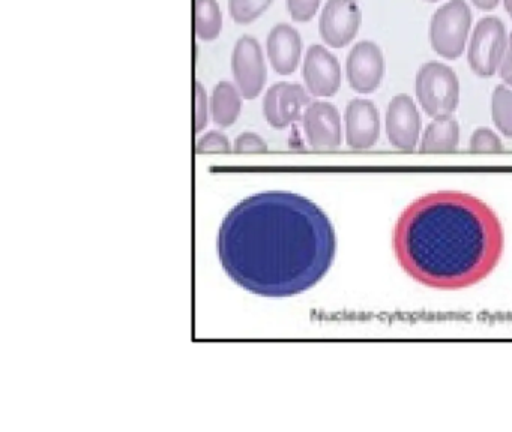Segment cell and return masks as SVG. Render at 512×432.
Masks as SVG:
<instances>
[{
  "instance_id": "obj_5",
  "label": "cell",
  "mask_w": 512,
  "mask_h": 432,
  "mask_svg": "<svg viewBox=\"0 0 512 432\" xmlns=\"http://www.w3.org/2000/svg\"><path fill=\"white\" fill-rule=\"evenodd\" d=\"M508 48L505 24L497 17H484L476 23L467 48L470 69L482 78L493 77L502 65Z\"/></svg>"
},
{
  "instance_id": "obj_20",
  "label": "cell",
  "mask_w": 512,
  "mask_h": 432,
  "mask_svg": "<svg viewBox=\"0 0 512 432\" xmlns=\"http://www.w3.org/2000/svg\"><path fill=\"white\" fill-rule=\"evenodd\" d=\"M469 147L475 153H497L503 149V144L496 132L478 128L470 137Z\"/></svg>"
},
{
  "instance_id": "obj_6",
  "label": "cell",
  "mask_w": 512,
  "mask_h": 432,
  "mask_svg": "<svg viewBox=\"0 0 512 432\" xmlns=\"http://www.w3.org/2000/svg\"><path fill=\"white\" fill-rule=\"evenodd\" d=\"M232 74L244 99H256L268 78L262 45L254 36L244 35L236 41L232 53Z\"/></svg>"
},
{
  "instance_id": "obj_17",
  "label": "cell",
  "mask_w": 512,
  "mask_h": 432,
  "mask_svg": "<svg viewBox=\"0 0 512 432\" xmlns=\"http://www.w3.org/2000/svg\"><path fill=\"white\" fill-rule=\"evenodd\" d=\"M194 30L200 41H215L223 30V12L217 0H196Z\"/></svg>"
},
{
  "instance_id": "obj_23",
  "label": "cell",
  "mask_w": 512,
  "mask_h": 432,
  "mask_svg": "<svg viewBox=\"0 0 512 432\" xmlns=\"http://www.w3.org/2000/svg\"><path fill=\"white\" fill-rule=\"evenodd\" d=\"M233 150L238 153H263L268 150V143L254 132H244L236 138Z\"/></svg>"
},
{
  "instance_id": "obj_10",
  "label": "cell",
  "mask_w": 512,
  "mask_h": 432,
  "mask_svg": "<svg viewBox=\"0 0 512 432\" xmlns=\"http://www.w3.org/2000/svg\"><path fill=\"white\" fill-rule=\"evenodd\" d=\"M305 138L314 150H335L343 140L341 117L331 102L314 101L302 114Z\"/></svg>"
},
{
  "instance_id": "obj_25",
  "label": "cell",
  "mask_w": 512,
  "mask_h": 432,
  "mask_svg": "<svg viewBox=\"0 0 512 432\" xmlns=\"http://www.w3.org/2000/svg\"><path fill=\"white\" fill-rule=\"evenodd\" d=\"M499 72L500 78L505 81V84L512 87V32L508 38V48H506L505 57H503Z\"/></svg>"
},
{
  "instance_id": "obj_19",
  "label": "cell",
  "mask_w": 512,
  "mask_h": 432,
  "mask_svg": "<svg viewBox=\"0 0 512 432\" xmlns=\"http://www.w3.org/2000/svg\"><path fill=\"white\" fill-rule=\"evenodd\" d=\"M274 0H229V14L239 26L248 24L262 17Z\"/></svg>"
},
{
  "instance_id": "obj_4",
  "label": "cell",
  "mask_w": 512,
  "mask_h": 432,
  "mask_svg": "<svg viewBox=\"0 0 512 432\" xmlns=\"http://www.w3.org/2000/svg\"><path fill=\"white\" fill-rule=\"evenodd\" d=\"M472 26V11L464 0H449L434 12L430 23V44L443 59L455 60L463 54Z\"/></svg>"
},
{
  "instance_id": "obj_18",
  "label": "cell",
  "mask_w": 512,
  "mask_h": 432,
  "mask_svg": "<svg viewBox=\"0 0 512 432\" xmlns=\"http://www.w3.org/2000/svg\"><path fill=\"white\" fill-rule=\"evenodd\" d=\"M491 117L494 125L505 137L512 138V89L500 84L491 98Z\"/></svg>"
},
{
  "instance_id": "obj_12",
  "label": "cell",
  "mask_w": 512,
  "mask_h": 432,
  "mask_svg": "<svg viewBox=\"0 0 512 432\" xmlns=\"http://www.w3.org/2000/svg\"><path fill=\"white\" fill-rule=\"evenodd\" d=\"M421 134V116L409 95L394 96L386 111V135L395 149L412 152Z\"/></svg>"
},
{
  "instance_id": "obj_21",
  "label": "cell",
  "mask_w": 512,
  "mask_h": 432,
  "mask_svg": "<svg viewBox=\"0 0 512 432\" xmlns=\"http://www.w3.org/2000/svg\"><path fill=\"white\" fill-rule=\"evenodd\" d=\"M197 153H229L232 143L223 132L211 131L199 138L196 144Z\"/></svg>"
},
{
  "instance_id": "obj_9",
  "label": "cell",
  "mask_w": 512,
  "mask_h": 432,
  "mask_svg": "<svg viewBox=\"0 0 512 432\" xmlns=\"http://www.w3.org/2000/svg\"><path fill=\"white\" fill-rule=\"evenodd\" d=\"M302 77L310 95L331 98L341 87L340 62L323 45H311L305 53Z\"/></svg>"
},
{
  "instance_id": "obj_2",
  "label": "cell",
  "mask_w": 512,
  "mask_h": 432,
  "mask_svg": "<svg viewBox=\"0 0 512 432\" xmlns=\"http://www.w3.org/2000/svg\"><path fill=\"white\" fill-rule=\"evenodd\" d=\"M392 243L407 275L431 288L458 290L493 272L503 231L484 201L463 192H433L401 213Z\"/></svg>"
},
{
  "instance_id": "obj_14",
  "label": "cell",
  "mask_w": 512,
  "mask_h": 432,
  "mask_svg": "<svg viewBox=\"0 0 512 432\" xmlns=\"http://www.w3.org/2000/svg\"><path fill=\"white\" fill-rule=\"evenodd\" d=\"M301 35L287 23L275 24L266 38V56L278 75H292L301 63Z\"/></svg>"
},
{
  "instance_id": "obj_27",
  "label": "cell",
  "mask_w": 512,
  "mask_h": 432,
  "mask_svg": "<svg viewBox=\"0 0 512 432\" xmlns=\"http://www.w3.org/2000/svg\"><path fill=\"white\" fill-rule=\"evenodd\" d=\"M503 5H505L506 12H508L509 17L512 18V0H503Z\"/></svg>"
},
{
  "instance_id": "obj_15",
  "label": "cell",
  "mask_w": 512,
  "mask_h": 432,
  "mask_svg": "<svg viewBox=\"0 0 512 432\" xmlns=\"http://www.w3.org/2000/svg\"><path fill=\"white\" fill-rule=\"evenodd\" d=\"M212 120L220 128H229L238 120L242 111V95L236 84L230 81H220L212 89L211 101Z\"/></svg>"
},
{
  "instance_id": "obj_11",
  "label": "cell",
  "mask_w": 512,
  "mask_h": 432,
  "mask_svg": "<svg viewBox=\"0 0 512 432\" xmlns=\"http://www.w3.org/2000/svg\"><path fill=\"white\" fill-rule=\"evenodd\" d=\"M385 74V59L379 45L361 41L350 50L346 62V75L355 92L367 95L379 89Z\"/></svg>"
},
{
  "instance_id": "obj_28",
  "label": "cell",
  "mask_w": 512,
  "mask_h": 432,
  "mask_svg": "<svg viewBox=\"0 0 512 432\" xmlns=\"http://www.w3.org/2000/svg\"><path fill=\"white\" fill-rule=\"evenodd\" d=\"M425 2L436 3L439 2V0H425Z\"/></svg>"
},
{
  "instance_id": "obj_26",
  "label": "cell",
  "mask_w": 512,
  "mask_h": 432,
  "mask_svg": "<svg viewBox=\"0 0 512 432\" xmlns=\"http://www.w3.org/2000/svg\"><path fill=\"white\" fill-rule=\"evenodd\" d=\"M470 2L481 11H493L499 5L500 0H470Z\"/></svg>"
},
{
  "instance_id": "obj_3",
  "label": "cell",
  "mask_w": 512,
  "mask_h": 432,
  "mask_svg": "<svg viewBox=\"0 0 512 432\" xmlns=\"http://www.w3.org/2000/svg\"><path fill=\"white\" fill-rule=\"evenodd\" d=\"M415 92L428 116H452L460 102V81L445 63L428 62L416 74Z\"/></svg>"
},
{
  "instance_id": "obj_13",
  "label": "cell",
  "mask_w": 512,
  "mask_h": 432,
  "mask_svg": "<svg viewBox=\"0 0 512 432\" xmlns=\"http://www.w3.org/2000/svg\"><path fill=\"white\" fill-rule=\"evenodd\" d=\"M344 122H346L347 146L350 149L368 150L379 140V110L368 99H352L347 104Z\"/></svg>"
},
{
  "instance_id": "obj_8",
  "label": "cell",
  "mask_w": 512,
  "mask_h": 432,
  "mask_svg": "<svg viewBox=\"0 0 512 432\" xmlns=\"http://www.w3.org/2000/svg\"><path fill=\"white\" fill-rule=\"evenodd\" d=\"M310 104V92L298 83H281L269 87L263 98V116L275 129L289 128Z\"/></svg>"
},
{
  "instance_id": "obj_1",
  "label": "cell",
  "mask_w": 512,
  "mask_h": 432,
  "mask_svg": "<svg viewBox=\"0 0 512 432\" xmlns=\"http://www.w3.org/2000/svg\"><path fill=\"white\" fill-rule=\"evenodd\" d=\"M337 237L328 215L293 192H259L236 204L218 231V258L235 284L262 297H292L322 281Z\"/></svg>"
},
{
  "instance_id": "obj_22",
  "label": "cell",
  "mask_w": 512,
  "mask_h": 432,
  "mask_svg": "<svg viewBox=\"0 0 512 432\" xmlns=\"http://www.w3.org/2000/svg\"><path fill=\"white\" fill-rule=\"evenodd\" d=\"M287 12L296 23H308L316 17L320 0H286Z\"/></svg>"
},
{
  "instance_id": "obj_16",
  "label": "cell",
  "mask_w": 512,
  "mask_h": 432,
  "mask_svg": "<svg viewBox=\"0 0 512 432\" xmlns=\"http://www.w3.org/2000/svg\"><path fill=\"white\" fill-rule=\"evenodd\" d=\"M460 143V126L452 116L436 117L425 129L419 150L424 153L454 152Z\"/></svg>"
},
{
  "instance_id": "obj_7",
  "label": "cell",
  "mask_w": 512,
  "mask_h": 432,
  "mask_svg": "<svg viewBox=\"0 0 512 432\" xmlns=\"http://www.w3.org/2000/svg\"><path fill=\"white\" fill-rule=\"evenodd\" d=\"M362 12L356 0H328L319 18V33L328 47L344 48L358 35Z\"/></svg>"
},
{
  "instance_id": "obj_24",
  "label": "cell",
  "mask_w": 512,
  "mask_h": 432,
  "mask_svg": "<svg viewBox=\"0 0 512 432\" xmlns=\"http://www.w3.org/2000/svg\"><path fill=\"white\" fill-rule=\"evenodd\" d=\"M194 93H196V132L200 134L208 125V111L211 108H209L205 87L200 81H196Z\"/></svg>"
}]
</instances>
